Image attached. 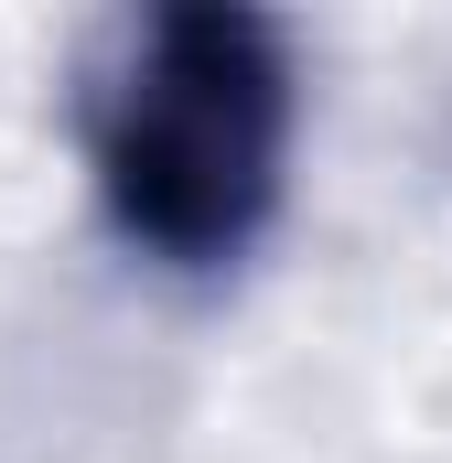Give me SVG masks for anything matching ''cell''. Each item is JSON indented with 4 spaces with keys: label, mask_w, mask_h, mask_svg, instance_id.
<instances>
[{
    "label": "cell",
    "mask_w": 452,
    "mask_h": 463,
    "mask_svg": "<svg viewBox=\"0 0 452 463\" xmlns=\"http://www.w3.org/2000/svg\"><path fill=\"white\" fill-rule=\"evenodd\" d=\"M291 33L226 0L140 11L87 76V173L108 227L162 269H226L291 184Z\"/></svg>",
    "instance_id": "6da1fadb"
}]
</instances>
